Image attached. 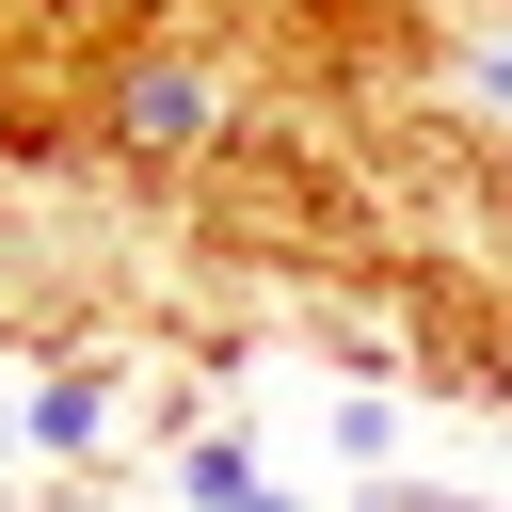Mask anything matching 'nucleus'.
Instances as JSON below:
<instances>
[{
  "label": "nucleus",
  "instance_id": "nucleus-1",
  "mask_svg": "<svg viewBox=\"0 0 512 512\" xmlns=\"http://www.w3.org/2000/svg\"><path fill=\"white\" fill-rule=\"evenodd\" d=\"M176 512H304V496L272 480L256 432H192V448H176Z\"/></svg>",
  "mask_w": 512,
  "mask_h": 512
},
{
  "label": "nucleus",
  "instance_id": "nucleus-2",
  "mask_svg": "<svg viewBox=\"0 0 512 512\" xmlns=\"http://www.w3.org/2000/svg\"><path fill=\"white\" fill-rule=\"evenodd\" d=\"M112 416H128V400H112V368H32V448H48V464H96V448H112Z\"/></svg>",
  "mask_w": 512,
  "mask_h": 512
},
{
  "label": "nucleus",
  "instance_id": "nucleus-3",
  "mask_svg": "<svg viewBox=\"0 0 512 512\" xmlns=\"http://www.w3.org/2000/svg\"><path fill=\"white\" fill-rule=\"evenodd\" d=\"M320 432H336V464H352V480H400V400L336 384V400H320Z\"/></svg>",
  "mask_w": 512,
  "mask_h": 512
},
{
  "label": "nucleus",
  "instance_id": "nucleus-4",
  "mask_svg": "<svg viewBox=\"0 0 512 512\" xmlns=\"http://www.w3.org/2000/svg\"><path fill=\"white\" fill-rule=\"evenodd\" d=\"M192 128H208V80L192 64H144L128 80V144H192Z\"/></svg>",
  "mask_w": 512,
  "mask_h": 512
},
{
  "label": "nucleus",
  "instance_id": "nucleus-5",
  "mask_svg": "<svg viewBox=\"0 0 512 512\" xmlns=\"http://www.w3.org/2000/svg\"><path fill=\"white\" fill-rule=\"evenodd\" d=\"M352 512H496V496H464V480H368Z\"/></svg>",
  "mask_w": 512,
  "mask_h": 512
},
{
  "label": "nucleus",
  "instance_id": "nucleus-6",
  "mask_svg": "<svg viewBox=\"0 0 512 512\" xmlns=\"http://www.w3.org/2000/svg\"><path fill=\"white\" fill-rule=\"evenodd\" d=\"M464 96H480V112H512V32H480V48H464Z\"/></svg>",
  "mask_w": 512,
  "mask_h": 512
},
{
  "label": "nucleus",
  "instance_id": "nucleus-7",
  "mask_svg": "<svg viewBox=\"0 0 512 512\" xmlns=\"http://www.w3.org/2000/svg\"><path fill=\"white\" fill-rule=\"evenodd\" d=\"M16 448H32V384L0 368V464H16Z\"/></svg>",
  "mask_w": 512,
  "mask_h": 512
}]
</instances>
